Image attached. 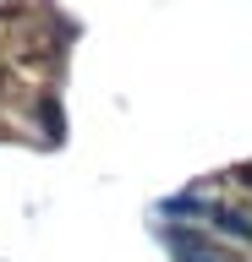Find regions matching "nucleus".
I'll return each instance as SVG.
<instances>
[{"mask_svg":"<svg viewBox=\"0 0 252 262\" xmlns=\"http://www.w3.org/2000/svg\"><path fill=\"white\" fill-rule=\"evenodd\" d=\"M0 93H6V71H0Z\"/></svg>","mask_w":252,"mask_h":262,"instance_id":"5","label":"nucleus"},{"mask_svg":"<svg viewBox=\"0 0 252 262\" xmlns=\"http://www.w3.org/2000/svg\"><path fill=\"white\" fill-rule=\"evenodd\" d=\"M236 180H241V186L252 191V164H247V169H236Z\"/></svg>","mask_w":252,"mask_h":262,"instance_id":"4","label":"nucleus"},{"mask_svg":"<svg viewBox=\"0 0 252 262\" xmlns=\"http://www.w3.org/2000/svg\"><path fill=\"white\" fill-rule=\"evenodd\" d=\"M208 224H214L225 241L252 246V213H241V208H208Z\"/></svg>","mask_w":252,"mask_h":262,"instance_id":"2","label":"nucleus"},{"mask_svg":"<svg viewBox=\"0 0 252 262\" xmlns=\"http://www.w3.org/2000/svg\"><path fill=\"white\" fill-rule=\"evenodd\" d=\"M38 126H44V137H50V142H61V137H66V115H61V98L55 93H38Z\"/></svg>","mask_w":252,"mask_h":262,"instance_id":"3","label":"nucleus"},{"mask_svg":"<svg viewBox=\"0 0 252 262\" xmlns=\"http://www.w3.org/2000/svg\"><path fill=\"white\" fill-rule=\"evenodd\" d=\"M165 246H170L181 262H230L208 235H198V229H176V224H170V229H165Z\"/></svg>","mask_w":252,"mask_h":262,"instance_id":"1","label":"nucleus"}]
</instances>
